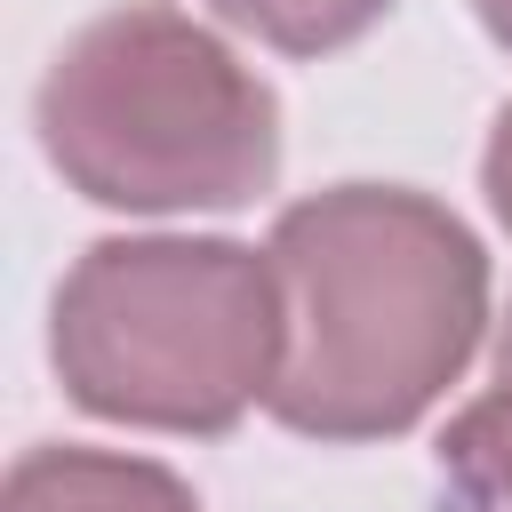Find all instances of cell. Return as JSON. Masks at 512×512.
I'll use <instances>...</instances> for the list:
<instances>
[{
  "instance_id": "obj_1",
  "label": "cell",
  "mask_w": 512,
  "mask_h": 512,
  "mask_svg": "<svg viewBox=\"0 0 512 512\" xmlns=\"http://www.w3.org/2000/svg\"><path fill=\"white\" fill-rule=\"evenodd\" d=\"M280 376L272 416L304 440L408 432L480 352L488 256L424 192L336 184L272 224Z\"/></svg>"
},
{
  "instance_id": "obj_2",
  "label": "cell",
  "mask_w": 512,
  "mask_h": 512,
  "mask_svg": "<svg viewBox=\"0 0 512 512\" xmlns=\"http://www.w3.org/2000/svg\"><path fill=\"white\" fill-rule=\"evenodd\" d=\"M32 120L56 176L128 216L240 208L280 168L272 88L208 24L160 0L80 24L48 64Z\"/></svg>"
},
{
  "instance_id": "obj_3",
  "label": "cell",
  "mask_w": 512,
  "mask_h": 512,
  "mask_svg": "<svg viewBox=\"0 0 512 512\" xmlns=\"http://www.w3.org/2000/svg\"><path fill=\"white\" fill-rule=\"evenodd\" d=\"M48 352L104 424L232 432L280 376V272L240 240H96L56 288Z\"/></svg>"
},
{
  "instance_id": "obj_4",
  "label": "cell",
  "mask_w": 512,
  "mask_h": 512,
  "mask_svg": "<svg viewBox=\"0 0 512 512\" xmlns=\"http://www.w3.org/2000/svg\"><path fill=\"white\" fill-rule=\"evenodd\" d=\"M0 512H200L192 488L144 456L104 448H32L8 472Z\"/></svg>"
},
{
  "instance_id": "obj_5",
  "label": "cell",
  "mask_w": 512,
  "mask_h": 512,
  "mask_svg": "<svg viewBox=\"0 0 512 512\" xmlns=\"http://www.w3.org/2000/svg\"><path fill=\"white\" fill-rule=\"evenodd\" d=\"M440 512H512V392H480L440 432Z\"/></svg>"
},
{
  "instance_id": "obj_6",
  "label": "cell",
  "mask_w": 512,
  "mask_h": 512,
  "mask_svg": "<svg viewBox=\"0 0 512 512\" xmlns=\"http://www.w3.org/2000/svg\"><path fill=\"white\" fill-rule=\"evenodd\" d=\"M208 8L280 56H328V48H352L392 0H208Z\"/></svg>"
},
{
  "instance_id": "obj_7",
  "label": "cell",
  "mask_w": 512,
  "mask_h": 512,
  "mask_svg": "<svg viewBox=\"0 0 512 512\" xmlns=\"http://www.w3.org/2000/svg\"><path fill=\"white\" fill-rule=\"evenodd\" d=\"M480 184H488V208H496V224L512 232V104L496 112V128H488V152H480Z\"/></svg>"
},
{
  "instance_id": "obj_8",
  "label": "cell",
  "mask_w": 512,
  "mask_h": 512,
  "mask_svg": "<svg viewBox=\"0 0 512 512\" xmlns=\"http://www.w3.org/2000/svg\"><path fill=\"white\" fill-rule=\"evenodd\" d=\"M472 16H480V24H488L504 48H512V0H472Z\"/></svg>"
},
{
  "instance_id": "obj_9",
  "label": "cell",
  "mask_w": 512,
  "mask_h": 512,
  "mask_svg": "<svg viewBox=\"0 0 512 512\" xmlns=\"http://www.w3.org/2000/svg\"><path fill=\"white\" fill-rule=\"evenodd\" d=\"M496 384L512 392V312H504V328H496Z\"/></svg>"
}]
</instances>
